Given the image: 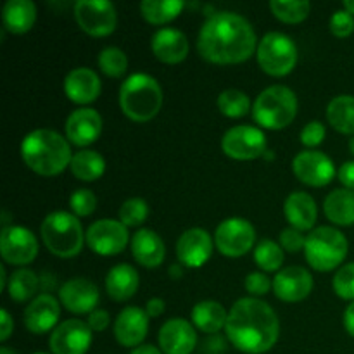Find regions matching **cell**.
Instances as JSON below:
<instances>
[{"label": "cell", "instance_id": "1", "mask_svg": "<svg viewBox=\"0 0 354 354\" xmlns=\"http://www.w3.org/2000/svg\"><path fill=\"white\" fill-rule=\"evenodd\" d=\"M197 50L213 64H241L258 50V38L244 16L223 10L209 16L203 24Z\"/></svg>", "mask_w": 354, "mask_h": 354}, {"label": "cell", "instance_id": "2", "mask_svg": "<svg viewBox=\"0 0 354 354\" xmlns=\"http://www.w3.org/2000/svg\"><path fill=\"white\" fill-rule=\"evenodd\" d=\"M225 330L239 351L263 354L279 341L280 322L268 303L256 297H242L228 311Z\"/></svg>", "mask_w": 354, "mask_h": 354}, {"label": "cell", "instance_id": "3", "mask_svg": "<svg viewBox=\"0 0 354 354\" xmlns=\"http://www.w3.org/2000/svg\"><path fill=\"white\" fill-rule=\"evenodd\" d=\"M21 158L31 171L41 176H55L71 165L68 138L54 130H33L21 142Z\"/></svg>", "mask_w": 354, "mask_h": 354}, {"label": "cell", "instance_id": "4", "mask_svg": "<svg viewBox=\"0 0 354 354\" xmlns=\"http://www.w3.org/2000/svg\"><path fill=\"white\" fill-rule=\"evenodd\" d=\"M162 106V88L158 80L145 73L128 76L120 88V107L127 118L147 123L158 116Z\"/></svg>", "mask_w": 354, "mask_h": 354}, {"label": "cell", "instance_id": "5", "mask_svg": "<svg viewBox=\"0 0 354 354\" xmlns=\"http://www.w3.org/2000/svg\"><path fill=\"white\" fill-rule=\"evenodd\" d=\"M297 114V97L289 86L273 85L263 90L252 104V118L266 130L289 127Z\"/></svg>", "mask_w": 354, "mask_h": 354}, {"label": "cell", "instance_id": "6", "mask_svg": "<svg viewBox=\"0 0 354 354\" xmlns=\"http://www.w3.org/2000/svg\"><path fill=\"white\" fill-rule=\"evenodd\" d=\"M40 235L45 248L59 258H73L83 248V228L75 214L54 211L40 225Z\"/></svg>", "mask_w": 354, "mask_h": 354}, {"label": "cell", "instance_id": "7", "mask_svg": "<svg viewBox=\"0 0 354 354\" xmlns=\"http://www.w3.org/2000/svg\"><path fill=\"white\" fill-rule=\"evenodd\" d=\"M348 239L341 230L332 227H318L306 237L304 256L317 272H332L348 256Z\"/></svg>", "mask_w": 354, "mask_h": 354}, {"label": "cell", "instance_id": "8", "mask_svg": "<svg viewBox=\"0 0 354 354\" xmlns=\"http://www.w3.org/2000/svg\"><path fill=\"white\" fill-rule=\"evenodd\" d=\"M258 64L270 76H286L296 68L297 47L292 38L279 31H270L258 44Z\"/></svg>", "mask_w": 354, "mask_h": 354}, {"label": "cell", "instance_id": "9", "mask_svg": "<svg viewBox=\"0 0 354 354\" xmlns=\"http://www.w3.org/2000/svg\"><path fill=\"white\" fill-rule=\"evenodd\" d=\"M256 242V230L251 221L244 218H227L214 232V245L228 258H241L248 254Z\"/></svg>", "mask_w": 354, "mask_h": 354}, {"label": "cell", "instance_id": "10", "mask_svg": "<svg viewBox=\"0 0 354 354\" xmlns=\"http://www.w3.org/2000/svg\"><path fill=\"white\" fill-rule=\"evenodd\" d=\"M78 26L90 37H107L116 30V7L107 0H78L75 3Z\"/></svg>", "mask_w": 354, "mask_h": 354}, {"label": "cell", "instance_id": "11", "mask_svg": "<svg viewBox=\"0 0 354 354\" xmlns=\"http://www.w3.org/2000/svg\"><path fill=\"white\" fill-rule=\"evenodd\" d=\"M225 154L237 161H251L266 154V137L259 128L241 124L234 127L221 138Z\"/></svg>", "mask_w": 354, "mask_h": 354}, {"label": "cell", "instance_id": "12", "mask_svg": "<svg viewBox=\"0 0 354 354\" xmlns=\"http://www.w3.org/2000/svg\"><path fill=\"white\" fill-rule=\"evenodd\" d=\"M85 241L95 254L114 256L127 248L128 230L121 221L102 218L90 225L85 234Z\"/></svg>", "mask_w": 354, "mask_h": 354}, {"label": "cell", "instance_id": "13", "mask_svg": "<svg viewBox=\"0 0 354 354\" xmlns=\"http://www.w3.org/2000/svg\"><path fill=\"white\" fill-rule=\"evenodd\" d=\"M0 254L12 266H24L38 254V241L33 232L24 227L2 228L0 235Z\"/></svg>", "mask_w": 354, "mask_h": 354}, {"label": "cell", "instance_id": "14", "mask_svg": "<svg viewBox=\"0 0 354 354\" xmlns=\"http://www.w3.org/2000/svg\"><path fill=\"white\" fill-rule=\"evenodd\" d=\"M292 169L297 180L310 187L328 185L335 176L334 161L327 154L315 151V149L299 152L294 158Z\"/></svg>", "mask_w": 354, "mask_h": 354}, {"label": "cell", "instance_id": "15", "mask_svg": "<svg viewBox=\"0 0 354 354\" xmlns=\"http://www.w3.org/2000/svg\"><path fill=\"white\" fill-rule=\"evenodd\" d=\"M92 328L83 320H66L52 330V354H85L92 344Z\"/></svg>", "mask_w": 354, "mask_h": 354}, {"label": "cell", "instance_id": "16", "mask_svg": "<svg viewBox=\"0 0 354 354\" xmlns=\"http://www.w3.org/2000/svg\"><path fill=\"white\" fill-rule=\"evenodd\" d=\"M313 290V277L303 266H287L273 279V292L283 303H299Z\"/></svg>", "mask_w": 354, "mask_h": 354}, {"label": "cell", "instance_id": "17", "mask_svg": "<svg viewBox=\"0 0 354 354\" xmlns=\"http://www.w3.org/2000/svg\"><path fill=\"white\" fill-rule=\"evenodd\" d=\"M213 254V239L203 228H189L176 242V258L183 266L201 268Z\"/></svg>", "mask_w": 354, "mask_h": 354}, {"label": "cell", "instance_id": "18", "mask_svg": "<svg viewBox=\"0 0 354 354\" xmlns=\"http://www.w3.org/2000/svg\"><path fill=\"white\" fill-rule=\"evenodd\" d=\"M100 294L93 282L86 279H73L59 289V301L68 311L85 315L95 311Z\"/></svg>", "mask_w": 354, "mask_h": 354}, {"label": "cell", "instance_id": "19", "mask_svg": "<svg viewBox=\"0 0 354 354\" xmlns=\"http://www.w3.org/2000/svg\"><path fill=\"white\" fill-rule=\"evenodd\" d=\"M66 138L78 147H86L100 137L102 118L92 107L73 111L66 120Z\"/></svg>", "mask_w": 354, "mask_h": 354}, {"label": "cell", "instance_id": "20", "mask_svg": "<svg viewBox=\"0 0 354 354\" xmlns=\"http://www.w3.org/2000/svg\"><path fill=\"white\" fill-rule=\"evenodd\" d=\"M149 330V315L137 306H128L120 311L114 322V337L124 348H138Z\"/></svg>", "mask_w": 354, "mask_h": 354}, {"label": "cell", "instance_id": "21", "mask_svg": "<svg viewBox=\"0 0 354 354\" xmlns=\"http://www.w3.org/2000/svg\"><path fill=\"white\" fill-rule=\"evenodd\" d=\"M159 346L165 354H192L197 344L196 328L183 318H171L159 330Z\"/></svg>", "mask_w": 354, "mask_h": 354}, {"label": "cell", "instance_id": "22", "mask_svg": "<svg viewBox=\"0 0 354 354\" xmlns=\"http://www.w3.org/2000/svg\"><path fill=\"white\" fill-rule=\"evenodd\" d=\"M59 315H61V306L57 299L50 294H40L24 310V327L31 334L41 335L54 330Z\"/></svg>", "mask_w": 354, "mask_h": 354}, {"label": "cell", "instance_id": "23", "mask_svg": "<svg viewBox=\"0 0 354 354\" xmlns=\"http://www.w3.org/2000/svg\"><path fill=\"white\" fill-rule=\"evenodd\" d=\"M151 48L156 57L165 64H178L189 55V40L175 28H161L151 40Z\"/></svg>", "mask_w": 354, "mask_h": 354}, {"label": "cell", "instance_id": "24", "mask_svg": "<svg viewBox=\"0 0 354 354\" xmlns=\"http://www.w3.org/2000/svg\"><path fill=\"white\" fill-rule=\"evenodd\" d=\"M64 92L75 104H90L99 99L100 78L90 68H75L64 78Z\"/></svg>", "mask_w": 354, "mask_h": 354}, {"label": "cell", "instance_id": "25", "mask_svg": "<svg viewBox=\"0 0 354 354\" xmlns=\"http://www.w3.org/2000/svg\"><path fill=\"white\" fill-rule=\"evenodd\" d=\"M131 254L138 265L145 268H158L165 261V242L151 228H140L131 239Z\"/></svg>", "mask_w": 354, "mask_h": 354}, {"label": "cell", "instance_id": "26", "mask_svg": "<svg viewBox=\"0 0 354 354\" xmlns=\"http://www.w3.org/2000/svg\"><path fill=\"white\" fill-rule=\"evenodd\" d=\"M283 213L292 228L301 232L311 230L317 223L318 207L313 197L306 192H292L286 199Z\"/></svg>", "mask_w": 354, "mask_h": 354}, {"label": "cell", "instance_id": "27", "mask_svg": "<svg viewBox=\"0 0 354 354\" xmlns=\"http://www.w3.org/2000/svg\"><path fill=\"white\" fill-rule=\"evenodd\" d=\"M138 283H140V279H138V273L133 266L124 265V263L123 265H116L107 272V296L111 299L118 301V303H123V301H128L130 297L135 296Z\"/></svg>", "mask_w": 354, "mask_h": 354}, {"label": "cell", "instance_id": "28", "mask_svg": "<svg viewBox=\"0 0 354 354\" xmlns=\"http://www.w3.org/2000/svg\"><path fill=\"white\" fill-rule=\"evenodd\" d=\"M2 21L7 31L23 35L33 28L37 21V7L31 0H9L2 9Z\"/></svg>", "mask_w": 354, "mask_h": 354}, {"label": "cell", "instance_id": "29", "mask_svg": "<svg viewBox=\"0 0 354 354\" xmlns=\"http://www.w3.org/2000/svg\"><path fill=\"white\" fill-rule=\"evenodd\" d=\"M324 209L332 223L351 227L354 225V190L335 189L325 199Z\"/></svg>", "mask_w": 354, "mask_h": 354}, {"label": "cell", "instance_id": "30", "mask_svg": "<svg viewBox=\"0 0 354 354\" xmlns=\"http://www.w3.org/2000/svg\"><path fill=\"white\" fill-rule=\"evenodd\" d=\"M228 313L218 301H201L192 308L194 327L204 334H216L227 325Z\"/></svg>", "mask_w": 354, "mask_h": 354}, {"label": "cell", "instance_id": "31", "mask_svg": "<svg viewBox=\"0 0 354 354\" xmlns=\"http://www.w3.org/2000/svg\"><path fill=\"white\" fill-rule=\"evenodd\" d=\"M327 120L334 130L354 135V95H337L328 102Z\"/></svg>", "mask_w": 354, "mask_h": 354}, {"label": "cell", "instance_id": "32", "mask_svg": "<svg viewBox=\"0 0 354 354\" xmlns=\"http://www.w3.org/2000/svg\"><path fill=\"white\" fill-rule=\"evenodd\" d=\"M71 173L82 182H95L106 171V161L95 151H80L73 154Z\"/></svg>", "mask_w": 354, "mask_h": 354}, {"label": "cell", "instance_id": "33", "mask_svg": "<svg viewBox=\"0 0 354 354\" xmlns=\"http://www.w3.org/2000/svg\"><path fill=\"white\" fill-rule=\"evenodd\" d=\"M183 10L182 0H144L140 12L151 24H166L175 19Z\"/></svg>", "mask_w": 354, "mask_h": 354}, {"label": "cell", "instance_id": "34", "mask_svg": "<svg viewBox=\"0 0 354 354\" xmlns=\"http://www.w3.org/2000/svg\"><path fill=\"white\" fill-rule=\"evenodd\" d=\"M38 286H40V279L37 273L28 268H21L10 275L7 292H9L10 299L16 303H26L37 294Z\"/></svg>", "mask_w": 354, "mask_h": 354}, {"label": "cell", "instance_id": "35", "mask_svg": "<svg viewBox=\"0 0 354 354\" xmlns=\"http://www.w3.org/2000/svg\"><path fill=\"white\" fill-rule=\"evenodd\" d=\"M273 16L287 24H297L308 17L311 10V3L306 0H272L270 2Z\"/></svg>", "mask_w": 354, "mask_h": 354}, {"label": "cell", "instance_id": "36", "mask_svg": "<svg viewBox=\"0 0 354 354\" xmlns=\"http://www.w3.org/2000/svg\"><path fill=\"white\" fill-rule=\"evenodd\" d=\"M218 109L228 118H242L251 111V100L242 90L228 88L218 95Z\"/></svg>", "mask_w": 354, "mask_h": 354}, {"label": "cell", "instance_id": "37", "mask_svg": "<svg viewBox=\"0 0 354 354\" xmlns=\"http://www.w3.org/2000/svg\"><path fill=\"white\" fill-rule=\"evenodd\" d=\"M254 261L263 272H277L283 263V249L277 242L265 239L254 249Z\"/></svg>", "mask_w": 354, "mask_h": 354}, {"label": "cell", "instance_id": "38", "mask_svg": "<svg viewBox=\"0 0 354 354\" xmlns=\"http://www.w3.org/2000/svg\"><path fill=\"white\" fill-rule=\"evenodd\" d=\"M99 68L102 69L104 75L120 78L128 69L127 54L118 47H106L99 54Z\"/></svg>", "mask_w": 354, "mask_h": 354}, {"label": "cell", "instance_id": "39", "mask_svg": "<svg viewBox=\"0 0 354 354\" xmlns=\"http://www.w3.org/2000/svg\"><path fill=\"white\" fill-rule=\"evenodd\" d=\"M149 216V206L144 199H128L121 204L120 209V221L124 227H138L144 223Z\"/></svg>", "mask_w": 354, "mask_h": 354}, {"label": "cell", "instance_id": "40", "mask_svg": "<svg viewBox=\"0 0 354 354\" xmlns=\"http://www.w3.org/2000/svg\"><path fill=\"white\" fill-rule=\"evenodd\" d=\"M332 287L341 299L354 301V263H348L339 268L332 280Z\"/></svg>", "mask_w": 354, "mask_h": 354}, {"label": "cell", "instance_id": "41", "mask_svg": "<svg viewBox=\"0 0 354 354\" xmlns=\"http://www.w3.org/2000/svg\"><path fill=\"white\" fill-rule=\"evenodd\" d=\"M69 206L76 216H90L97 209V197L92 190L78 189L69 197Z\"/></svg>", "mask_w": 354, "mask_h": 354}, {"label": "cell", "instance_id": "42", "mask_svg": "<svg viewBox=\"0 0 354 354\" xmlns=\"http://www.w3.org/2000/svg\"><path fill=\"white\" fill-rule=\"evenodd\" d=\"M330 33L337 38H346L354 31V16L348 10H335L330 17Z\"/></svg>", "mask_w": 354, "mask_h": 354}, {"label": "cell", "instance_id": "43", "mask_svg": "<svg viewBox=\"0 0 354 354\" xmlns=\"http://www.w3.org/2000/svg\"><path fill=\"white\" fill-rule=\"evenodd\" d=\"M245 290L252 296H265L273 289V282L261 272H252L245 277Z\"/></svg>", "mask_w": 354, "mask_h": 354}, {"label": "cell", "instance_id": "44", "mask_svg": "<svg viewBox=\"0 0 354 354\" xmlns=\"http://www.w3.org/2000/svg\"><path fill=\"white\" fill-rule=\"evenodd\" d=\"M325 135H327V130H325L324 123H320V121H310V123L303 128V131H301V142H303V145H306V147L313 149L324 142Z\"/></svg>", "mask_w": 354, "mask_h": 354}, {"label": "cell", "instance_id": "45", "mask_svg": "<svg viewBox=\"0 0 354 354\" xmlns=\"http://www.w3.org/2000/svg\"><path fill=\"white\" fill-rule=\"evenodd\" d=\"M280 245L289 252H299L306 245V239H304L303 232L289 227L280 234Z\"/></svg>", "mask_w": 354, "mask_h": 354}, {"label": "cell", "instance_id": "46", "mask_svg": "<svg viewBox=\"0 0 354 354\" xmlns=\"http://www.w3.org/2000/svg\"><path fill=\"white\" fill-rule=\"evenodd\" d=\"M109 313L106 310H95L88 315V327L92 328L93 332H104L107 327H109Z\"/></svg>", "mask_w": 354, "mask_h": 354}, {"label": "cell", "instance_id": "47", "mask_svg": "<svg viewBox=\"0 0 354 354\" xmlns=\"http://www.w3.org/2000/svg\"><path fill=\"white\" fill-rule=\"evenodd\" d=\"M339 180L344 185V189L354 190V161H346L339 169Z\"/></svg>", "mask_w": 354, "mask_h": 354}, {"label": "cell", "instance_id": "48", "mask_svg": "<svg viewBox=\"0 0 354 354\" xmlns=\"http://www.w3.org/2000/svg\"><path fill=\"white\" fill-rule=\"evenodd\" d=\"M166 310V304L161 297H152V299L147 301L145 304V313L149 315V318H158L165 313Z\"/></svg>", "mask_w": 354, "mask_h": 354}, {"label": "cell", "instance_id": "49", "mask_svg": "<svg viewBox=\"0 0 354 354\" xmlns=\"http://www.w3.org/2000/svg\"><path fill=\"white\" fill-rule=\"evenodd\" d=\"M0 322H2V328H0V341L6 342L14 330V322L12 318H10L9 311L2 310V313H0Z\"/></svg>", "mask_w": 354, "mask_h": 354}, {"label": "cell", "instance_id": "50", "mask_svg": "<svg viewBox=\"0 0 354 354\" xmlns=\"http://www.w3.org/2000/svg\"><path fill=\"white\" fill-rule=\"evenodd\" d=\"M344 328L351 337H354V301L344 311Z\"/></svg>", "mask_w": 354, "mask_h": 354}, {"label": "cell", "instance_id": "51", "mask_svg": "<svg viewBox=\"0 0 354 354\" xmlns=\"http://www.w3.org/2000/svg\"><path fill=\"white\" fill-rule=\"evenodd\" d=\"M130 354H165V353L152 344H142L138 346V348H135Z\"/></svg>", "mask_w": 354, "mask_h": 354}, {"label": "cell", "instance_id": "52", "mask_svg": "<svg viewBox=\"0 0 354 354\" xmlns=\"http://www.w3.org/2000/svg\"><path fill=\"white\" fill-rule=\"evenodd\" d=\"M182 275H183L182 263H175V265L169 266V277H171V279H182Z\"/></svg>", "mask_w": 354, "mask_h": 354}, {"label": "cell", "instance_id": "53", "mask_svg": "<svg viewBox=\"0 0 354 354\" xmlns=\"http://www.w3.org/2000/svg\"><path fill=\"white\" fill-rule=\"evenodd\" d=\"M7 273H6V268L3 266H0V286H2V289H7Z\"/></svg>", "mask_w": 354, "mask_h": 354}, {"label": "cell", "instance_id": "54", "mask_svg": "<svg viewBox=\"0 0 354 354\" xmlns=\"http://www.w3.org/2000/svg\"><path fill=\"white\" fill-rule=\"evenodd\" d=\"M342 6H344V10H348L349 14H353L354 16V0H344Z\"/></svg>", "mask_w": 354, "mask_h": 354}, {"label": "cell", "instance_id": "55", "mask_svg": "<svg viewBox=\"0 0 354 354\" xmlns=\"http://www.w3.org/2000/svg\"><path fill=\"white\" fill-rule=\"evenodd\" d=\"M0 354H17L16 351H12V349H9V348H6V346H3L2 349H0Z\"/></svg>", "mask_w": 354, "mask_h": 354}, {"label": "cell", "instance_id": "56", "mask_svg": "<svg viewBox=\"0 0 354 354\" xmlns=\"http://www.w3.org/2000/svg\"><path fill=\"white\" fill-rule=\"evenodd\" d=\"M349 151H351V154L354 156V135L349 138Z\"/></svg>", "mask_w": 354, "mask_h": 354}, {"label": "cell", "instance_id": "57", "mask_svg": "<svg viewBox=\"0 0 354 354\" xmlns=\"http://www.w3.org/2000/svg\"><path fill=\"white\" fill-rule=\"evenodd\" d=\"M33 354H50V353H33Z\"/></svg>", "mask_w": 354, "mask_h": 354}]
</instances>
